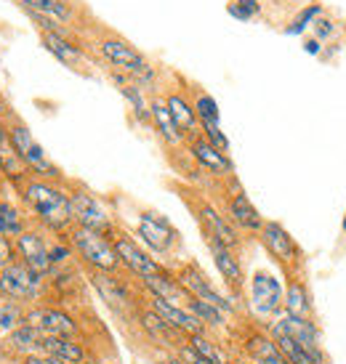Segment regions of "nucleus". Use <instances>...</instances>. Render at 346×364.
<instances>
[{"mask_svg":"<svg viewBox=\"0 0 346 364\" xmlns=\"http://www.w3.org/2000/svg\"><path fill=\"white\" fill-rule=\"evenodd\" d=\"M21 200V208L30 215V221L53 237H64L72 226V210H70V189L64 183L46 181L30 176L27 181L16 189Z\"/></svg>","mask_w":346,"mask_h":364,"instance_id":"f257e3e1","label":"nucleus"},{"mask_svg":"<svg viewBox=\"0 0 346 364\" xmlns=\"http://www.w3.org/2000/svg\"><path fill=\"white\" fill-rule=\"evenodd\" d=\"M93 46H96V53H99L112 70L133 77L144 91H147V88L154 91V85H157V70H154L152 64L144 59V53L136 51L128 41H122L117 35H99Z\"/></svg>","mask_w":346,"mask_h":364,"instance_id":"f03ea898","label":"nucleus"},{"mask_svg":"<svg viewBox=\"0 0 346 364\" xmlns=\"http://www.w3.org/2000/svg\"><path fill=\"white\" fill-rule=\"evenodd\" d=\"M67 242L75 250V258H80V263L88 272H107V274H120V258L115 253L112 237L91 229H80V226H72L70 232L64 234Z\"/></svg>","mask_w":346,"mask_h":364,"instance_id":"7ed1b4c3","label":"nucleus"},{"mask_svg":"<svg viewBox=\"0 0 346 364\" xmlns=\"http://www.w3.org/2000/svg\"><path fill=\"white\" fill-rule=\"evenodd\" d=\"M184 203L189 205V210L194 213V221L203 232V240H216V242L226 245L240 253L243 247V234L234 229V223L224 215L221 208H216L208 197H203L200 192H184Z\"/></svg>","mask_w":346,"mask_h":364,"instance_id":"20e7f679","label":"nucleus"},{"mask_svg":"<svg viewBox=\"0 0 346 364\" xmlns=\"http://www.w3.org/2000/svg\"><path fill=\"white\" fill-rule=\"evenodd\" d=\"M88 284H91L96 295L104 301L110 311L122 319V322H133V316L142 306L144 293L133 290L128 279H122L120 274H107V272H88Z\"/></svg>","mask_w":346,"mask_h":364,"instance_id":"39448f33","label":"nucleus"},{"mask_svg":"<svg viewBox=\"0 0 346 364\" xmlns=\"http://www.w3.org/2000/svg\"><path fill=\"white\" fill-rule=\"evenodd\" d=\"M3 122H6V128H9V136H11L14 149H16V154L21 157V162L27 165L30 176H35V178H46V181L64 183V176H61V171L53 165L51 160H48L46 149L35 141V136L30 133V128H27L19 117H14V114H9V120H3Z\"/></svg>","mask_w":346,"mask_h":364,"instance_id":"423d86ee","label":"nucleus"},{"mask_svg":"<svg viewBox=\"0 0 346 364\" xmlns=\"http://www.w3.org/2000/svg\"><path fill=\"white\" fill-rule=\"evenodd\" d=\"M0 298L24 306V309L43 304L46 301V279L16 258L14 263L0 269Z\"/></svg>","mask_w":346,"mask_h":364,"instance_id":"0eeeda50","label":"nucleus"},{"mask_svg":"<svg viewBox=\"0 0 346 364\" xmlns=\"http://www.w3.org/2000/svg\"><path fill=\"white\" fill-rule=\"evenodd\" d=\"M136 240L157 261L165 258V255H171L179 247V232H176V226L165 218L163 213L152 210V208L139 210V218H136Z\"/></svg>","mask_w":346,"mask_h":364,"instance_id":"6e6552de","label":"nucleus"},{"mask_svg":"<svg viewBox=\"0 0 346 364\" xmlns=\"http://www.w3.org/2000/svg\"><path fill=\"white\" fill-rule=\"evenodd\" d=\"M70 210H72V223L80 226V229H91V232L107 234V237H112L117 232L110 210L85 186H70Z\"/></svg>","mask_w":346,"mask_h":364,"instance_id":"1a4fd4ad","label":"nucleus"},{"mask_svg":"<svg viewBox=\"0 0 346 364\" xmlns=\"http://www.w3.org/2000/svg\"><path fill=\"white\" fill-rule=\"evenodd\" d=\"M173 274H176V279L182 282L184 290L189 293V298H197V301H205V304L216 306V309H221L226 316L237 311V304H234L232 295L221 293L214 284V279L200 269V263H194V261L179 263V269Z\"/></svg>","mask_w":346,"mask_h":364,"instance_id":"9d476101","label":"nucleus"},{"mask_svg":"<svg viewBox=\"0 0 346 364\" xmlns=\"http://www.w3.org/2000/svg\"><path fill=\"white\" fill-rule=\"evenodd\" d=\"M24 322L32 324L41 335L56 338H83V322L64 306L35 304L24 311Z\"/></svg>","mask_w":346,"mask_h":364,"instance_id":"9b49d317","label":"nucleus"},{"mask_svg":"<svg viewBox=\"0 0 346 364\" xmlns=\"http://www.w3.org/2000/svg\"><path fill=\"white\" fill-rule=\"evenodd\" d=\"M258 240L264 245V250L269 253V258L288 274L293 277L298 274V266H301V247L295 245V240L290 237L285 226L280 221H264L261 232H258Z\"/></svg>","mask_w":346,"mask_h":364,"instance_id":"f8f14e48","label":"nucleus"},{"mask_svg":"<svg viewBox=\"0 0 346 364\" xmlns=\"http://www.w3.org/2000/svg\"><path fill=\"white\" fill-rule=\"evenodd\" d=\"M283 295H285V287H283L277 274L264 272V269L253 272L248 304H251V311H253L256 319H264V324L269 319H275L277 314L283 311Z\"/></svg>","mask_w":346,"mask_h":364,"instance_id":"ddd939ff","label":"nucleus"},{"mask_svg":"<svg viewBox=\"0 0 346 364\" xmlns=\"http://www.w3.org/2000/svg\"><path fill=\"white\" fill-rule=\"evenodd\" d=\"M112 245H115V253L120 258V266L125 272L136 277V279H144V277H152V274L165 272L168 266L163 261H157L150 250H144L142 242L131 237L128 232H117L112 234Z\"/></svg>","mask_w":346,"mask_h":364,"instance_id":"4468645a","label":"nucleus"},{"mask_svg":"<svg viewBox=\"0 0 346 364\" xmlns=\"http://www.w3.org/2000/svg\"><path fill=\"white\" fill-rule=\"evenodd\" d=\"M232 189H226V197H224V215L229 221L234 223V229L240 234H258L261 232V226H264V215L258 213L253 203H251V197L245 194V189L237 183V178H226Z\"/></svg>","mask_w":346,"mask_h":364,"instance_id":"2eb2a0df","label":"nucleus"},{"mask_svg":"<svg viewBox=\"0 0 346 364\" xmlns=\"http://www.w3.org/2000/svg\"><path fill=\"white\" fill-rule=\"evenodd\" d=\"M48 237L43 229L38 226H30L27 232L16 237L14 240V247H16V258H19L27 269L43 277V279H48L53 274V263H51V255H48Z\"/></svg>","mask_w":346,"mask_h":364,"instance_id":"dca6fc26","label":"nucleus"},{"mask_svg":"<svg viewBox=\"0 0 346 364\" xmlns=\"http://www.w3.org/2000/svg\"><path fill=\"white\" fill-rule=\"evenodd\" d=\"M133 322L139 324V330L144 333V338H147L150 343L157 346V348H163L165 354H176V351L187 343V338H184L179 330H173L171 324L165 322L163 316H157L147 304L139 306V311H136V316H133Z\"/></svg>","mask_w":346,"mask_h":364,"instance_id":"f3484780","label":"nucleus"},{"mask_svg":"<svg viewBox=\"0 0 346 364\" xmlns=\"http://www.w3.org/2000/svg\"><path fill=\"white\" fill-rule=\"evenodd\" d=\"M205 247H208V253H211V258H214L216 272L221 274L226 290L232 293V298H237V295L245 290V279H248V277H245V266H243L240 253L232 250V247H226V245L216 242V240H205Z\"/></svg>","mask_w":346,"mask_h":364,"instance_id":"a211bd4d","label":"nucleus"},{"mask_svg":"<svg viewBox=\"0 0 346 364\" xmlns=\"http://www.w3.org/2000/svg\"><path fill=\"white\" fill-rule=\"evenodd\" d=\"M184 149H187V154L192 157L194 165H197L200 171L208 173V176H214V178H232V176H234L232 157H229V154H224V152H219L216 146H211L203 136H194V139H189Z\"/></svg>","mask_w":346,"mask_h":364,"instance_id":"6ab92c4d","label":"nucleus"},{"mask_svg":"<svg viewBox=\"0 0 346 364\" xmlns=\"http://www.w3.org/2000/svg\"><path fill=\"white\" fill-rule=\"evenodd\" d=\"M243 356L253 364H288L275 338L266 333L264 327H245L243 333Z\"/></svg>","mask_w":346,"mask_h":364,"instance_id":"aec40b11","label":"nucleus"},{"mask_svg":"<svg viewBox=\"0 0 346 364\" xmlns=\"http://www.w3.org/2000/svg\"><path fill=\"white\" fill-rule=\"evenodd\" d=\"M144 298H147L144 304L150 306L157 316H163L165 322L171 324L173 330H179L184 338L208 333V327H205V324L200 322V319H197L187 306H173V304H168V301H163V298H154V295H144Z\"/></svg>","mask_w":346,"mask_h":364,"instance_id":"412c9836","label":"nucleus"},{"mask_svg":"<svg viewBox=\"0 0 346 364\" xmlns=\"http://www.w3.org/2000/svg\"><path fill=\"white\" fill-rule=\"evenodd\" d=\"M269 322H275L283 333H288L293 341H298V343L304 346V348H312V351L323 348V333H320V327H317V322L312 316H295V314L280 311Z\"/></svg>","mask_w":346,"mask_h":364,"instance_id":"4be33fe9","label":"nucleus"},{"mask_svg":"<svg viewBox=\"0 0 346 364\" xmlns=\"http://www.w3.org/2000/svg\"><path fill=\"white\" fill-rule=\"evenodd\" d=\"M139 290H142L144 295L163 298V301H168V304H173V306H187V301H189V293L184 290L182 282L176 279V274H173L171 269L139 279Z\"/></svg>","mask_w":346,"mask_h":364,"instance_id":"5701e85b","label":"nucleus"},{"mask_svg":"<svg viewBox=\"0 0 346 364\" xmlns=\"http://www.w3.org/2000/svg\"><path fill=\"white\" fill-rule=\"evenodd\" d=\"M41 43L46 51L51 53V56H56V59H59L64 67H70V70H83V67L91 64L85 48L80 46V41L61 38V35H53V32H41Z\"/></svg>","mask_w":346,"mask_h":364,"instance_id":"b1692460","label":"nucleus"},{"mask_svg":"<svg viewBox=\"0 0 346 364\" xmlns=\"http://www.w3.org/2000/svg\"><path fill=\"white\" fill-rule=\"evenodd\" d=\"M0 178L6 183H11L14 189H19L21 183L30 178V171H27V165L21 162V157L14 149L9 128H6L3 120H0Z\"/></svg>","mask_w":346,"mask_h":364,"instance_id":"393cba45","label":"nucleus"},{"mask_svg":"<svg viewBox=\"0 0 346 364\" xmlns=\"http://www.w3.org/2000/svg\"><path fill=\"white\" fill-rule=\"evenodd\" d=\"M264 330L275 338V343L280 346V351H283V356L288 359V364H327V356H325L323 348H320V351L304 348L298 341H293L288 333H283L275 322H266Z\"/></svg>","mask_w":346,"mask_h":364,"instance_id":"a878e982","label":"nucleus"},{"mask_svg":"<svg viewBox=\"0 0 346 364\" xmlns=\"http://www.w3.org/2000/svg\"><path fill=\"white\" fill-rule=\"evenodd\" d=\"M41 354H48L64 364H83L91 356V348L83 338H56V335H43Z\"/></svg>","mask_w":346,"mask_h":364,"instance_id":"bb28decb","label":"nucleus"},{"mask_svg":"<svg viewBox=\"0 0 346 364\" xmlns=\"http://www.w3.org/2000/svg\"><path fill=\"white\" fill-rule=\"evenodd\" d=\"M150 120H152V128L163 139L165 146H171V149H184L187 146V136L176 128V122H173L171 112L165 107L163 96H152L150 99Z\"/></svg>","mask_w":346,"mask_h":364,"instance_id":"cd10ccee","label":"nucleus"},{"mask_svg":"<svg viewBox=\"0 0 346 364\" xmlns=\"http://www.w3.org/2000/svg\"><path fill=\"white\" fill-rule=\"evenodd\" d=\"M163 99L168 112H171L173 122H176V128L187 136V141L194 139V136H200V122H197V114H194L192 99L184 91H168Z\"/></svg>","mask_w":346,"mask_h":364,"instance_id":"c85d7f7f","label":"nucleus"},{"mask_svg":"<svg viewBox=\"0 0 346 364\" xmlns=\"http://www.w3.org/2000/svg\"><path fill=\"white\" fill-rule=\"evenodd\" d=\"M110 80L117 85V91H120L122 99L131 104L136 120L142 122V125H152V120H150V99L144 96L142 85L133 80V77H128V75H122V72H117V70H110Z\"/></svg>","mask_w":346,"mask_h":364,"instance_id":"c756f323","label":"nucleus"},{"mask_svg":"<svg viewBox=\"0 0 346 364\" xmlns=\"http://www.w3.org/2000/svg\"><path fill=\"white\" fill-rule=\"evenodd\" d=\"M41 341L43 335L32 324L21 322L14 333H9L3 338V348L9 351L14 362H19V359H24V356L30 354H41Z\"/></svg>","mask_w":346,"mask_h":364,"instance_id":"7c9ffc66","label":"nucleus"},{"mask_svg":"<svg viewBox=\"0 0 346 364\" xmlns=\"http://www.w3.org/2000/svg\"><path fill=\"white\" fill-rule=\"evenodd\" d=\"M24 11H35V14H43V16H51V19L61 21L64 27H72L78 24V9L72 0H16Z\"/></svg>","mask_w":346,"mask_h":364,"instance_id":"2f4dec72","label":"nucleus"},{"mask_svg":"<svg viewBox=\"0 0 346 364\" xmlns=\"http://www.w3.org/2000/svg\"><path fill=\"white\" fill-rule=\"evenodd\" d=\"M283 311L295 314V316H312L315 314V306H312V295H309V287L306 282L293 274L288 277L285 284V295H283Z\"/></svg>","mask_w":346,"mask_h":364,"instance_id":"473e14b6","label":"nucleus"},{"mask_svg":"<svg viewBox=\"0 0 346 364\" xmlns=\"http://www.w3.org/2000/svg\"><path fill=\"white\" fill-rule=\"evenodd\" d=\"M30 229V215L11 200H0V237L16 240Z\"/></svg>","mask_w":346,"mask_h":364,"instance_id":"72a5a7b5","label":"nucleus"},{"mask_svg":"<svg viewBox=\"0 0 346 364\" xmlns=\"http://www.w3.org/2000/svg\"><path fill=\"white\" fill-rule=\"evenodd\" d=\"M187 309L200 319V322L208 327V333H221L229 327V316H226L221 309H216V306L205 304V301H197V298H189L187 301Z\"/></svg>","mask_w":346,"mask_h":364,"instance_id":"f704fd0d","label":"nucleus"},{"mask_svg":"<svg viewBox=\"0 0 346 364\" xmlns=\"http://www.w3.org/2000/svg\"><path fill=\"white\" fill-rule=\"evenodd\" d=\"M192 107L200 125H221V109H219V102H216L211 93L194 91Z\"/></svg>","mask_w":346,"mask_h":364,"instance_id":"c9c22d12","label":"nucleus"},{"mask_svg":"<svg viewBox=\"0 0 346 364\" xmlns=\"http://www.w3.org/2000/svg\"><path fill=\"white\" fill-rule=\"evenodd\" d=\"M323 16V6L320 3H309L306 9H301L298 14H295L293 19H290V24H288L285 30V35H304L312 24H315V19H320Z\"/></svg>","mask_w":346,"mask_h":364,"instance_id":"e433bc0d","label":"nucleus"},{"mask_svg":"<svg viewBox=\"0 0 346 364\" xmlns=\"http://www.w3.org/2000/svg\"><path fill=\"white\" fill-rule=\"evenodd\" d=\"M48 255H51L53 269H61V266H70L72 263L75 250H72V245L67 242V237H53L51 245H48Z\"/></svg>","mask_w":346,"mask_h":364,"instance_id":"4c0bfd02","label":"nucleus"},{"mask_svg":"<svg viewBox=\"0 0 346 364\" xmlns=\"http://www.w3.org/2000/svg\"><path fill=\"white\" fill-rule=\"evenodd\" d=\"M226 11H229V16H232V19L251 21L261 14V3H258V0H232V3L226 6Z\"/></svg>","mask_w":346,"mask_h":364,"instance_id":"58836bf2","label":"nucleus"},{"mask_svg":"<svg viewBox=\"0 0 346 364\" xmlns=\"http://www.w3.org/2000/svg\"><path fill=\"white\" fill-rule=\"evenodd\" d=\"M200 136H203L211 146H216L219 152L229 154V149H232V144L226 139V133L221 131V125H200Z\"/></svg>","mask_w":346,"mask_h":364,"instance_id":"ea45409f","label":"nucleus"},{"mask_svg":"<svg viewBox=\"0 0 346 364\" xmlns=\"http://www.w3.org/2000/svg\"><path fill=\"white\" fill-rule=\"evenodd\" d=\"M312 30H315V38H317V41L325 43V41H330V38L336 35V24L327 19V16H320V19H315Z\"/></svg>","mask_w":346,"mask_h":364,"instance_id":"a19ab883","label":"nucleus"},{"mask_svg":"<svg viewBox=\"0 0 346 364\" xmlns=\"http://www.w3.org/2000/svg\"><path fill=\"white\" fill-rule=\"evenodd\" d=\"M16 261V247H14V240L9 237H0V269L9 266V263Z\"/></svg>","mask_w":346,"mask_h":364,"instance_id":"79ce46f5","label":"nucleus"},{"mask_svg":"<svg viewBox=\"0 0 346 364\" xmlns=\"http://www.w3.org/2000/svg\"><path fill=\"white\" fill-rule=\"evenodd\" d=\"M176 356H179V359H182L184 364H208V362L203 359V356L197 354V351H194V348H192L189 343H184L182 348L176 351Z\"/></svg>","mask_w":346,"mask_h":364,"instance_id":"37998d69","label":"nucleus"},{"mask_svg":"<svg viewBox=\"0 0 346 364\" xmlns=\"http://www.w3.org/2000/svg\"><path fill=\"white\" fill-rule=\"evenodd\" d=\"M16 364H64V362H59V359H53L48 354H30L24 356V359H19Z\"/></svg>","mask_w":346,"mask_h":364,"instance_id":"c03bdc74","label":"nucleus"},{"mask_svg":"<svg viewBox=\"0 0 346 364\" xmlns=\"http://www.w3.org/2000/svg\"><path fill=\"white\" fill-rule=\"evenodd\" d=\"M304 51L309 53V56H320V53H323V43L317 41V38H309V41L304 43Z\"/></svg>","mask_w":346,"mask_h":364,"instance_id":"a18cd8bd","label":"nucleus"},{"mask_svg":"<svg viewBox=\"0 0 346 364\" xmlns=\"http://www.w3.org/2000/svg\"><path fill=\"white\" fill-rule=\"evenodd\" d=\"M157 364H184V362L176 354H163L160 359H157Z\"/></svg>","mask_w":346,"mask_h":364,"instance_id":"49530a36","label":"nucleus"},{"mask_svg":"<svg viewBox=\"0 0 346 364\" xmlns=\"http://www.w3.org/2000/svg\"><path fill=\"white\" fill-rule=\"evenodd\" d=\"M83 364H104V362H102V359H99V356H93V354H91V356H88V359H85V362H83Z\"/></svg>","mask_w":346,"mask_h":364,"instance_id":"de8ad7c7","label":"nucleus"},{"mask_svg":"<svg viewBox=\"0 0 346 364\" xmlns=\"http://www.w3.org/2000/svg\"><path fill=\"white\" fill-rule=\"evenodd\" d=\"M341 229H344V234H346V215H344V221H341Z\"/></svg>","mask_w":346,"mask_h":364,"instance_id":"09e8293b","label":"nucleus"},{"mask_svg":"<svg viewBox=\"0 0 346 364\" xmlns=\"http://www.w3.org/2000/svg\"><path fill=\"white\" fill-rule=\"evenodd\" d=\"M240 364H253V362H248V359H243V362H240Z\"/></svg>","mask_w":346,"mask_h":364,"instance_id":"8fccbe9b","label":"nucleus"},{"mask_svg":"<svg viewBox=\"0 0 346 364\" xmlns=\"http://www.w3.org/2000/svg\"><path fill=\"white\" fill-rule=\"evenodd\" d=\"M3 183H6V181H3V178H0V189H3Z\"/></svg>","mask_w":346,"mask_h":364,"instance_id":"3c124183","label":"nucleus"},{"mask_svg":"<svg viewBox=\"0 0 346 364\" xmlns=\"http://www.w3.org/2000/svg\"><path fill=\"white\" fill-rule=\"evenodd\" d=\"M258 3H261V0H258Z\"/></svg>","mask_w":346,"mask_h":364,"instance_id":"603ef678","label":"nucleus"}]
</instances>
